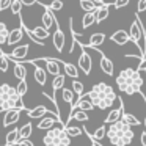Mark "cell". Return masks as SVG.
<instances>
[{
  "instance_id": "cell-28",
  "label": "cell",
  "mask_w": 146,
  "mask_h": 146,
  "mask_svg": "<svg viewBox=\"0 0 146 146\" xmlns=\"http://www.w3.org/2000/svg\"><path fill=\"white\" fill-rule=\"evenodd\" d=\"M121 121L123 123H126L129 127H133V126H140V121L137 119L133 115H130V113H123V116H121Z\"/></svg>"
},
{
  "instance_id": "cell-5",
  "label": "cell",
  "mask_w": 146,
  "mask_h": 146,
  "mask_svg": "<svg viewBox=\"0 0 146 146\" xmlns=\"http://www.w3.org/2000/svg\"><path fill=\"white\" fill-rule=\"evenodd\" d=\"M42 143H44V146H69L71 138L64 132V126L60 124V126H54L46 132Z\"/></svg>"
},
{
  "instance_id": "cell-46",
  "label": "cell",
  "mask_w": 146,
  "mask_h": 146,
  "mask_svg": "<svg viewBox=\"0 0 146 146\" xmlns=\"http://www.w3.org/2000/svg\"><path fill=\"white\" fill-rule=\"evenodd\" d=\"M91 146H101V145H99L98 141H93V140H91Z\"/></svg>"
},
{
  "instance_id": "cell-38",
  "label": "cell",
  "mask_w": 146,
  "mask_h": 146,
  "mask_svg": "<svg viewBox=\"0 0 146 146\" xmlns=\"http://www.w3.org/2000/svg\"><path fill=\"white\" fill-rule=\"evenodd\" d=\"M47 8L52 11V13H55V11H60L61 8H63V2H61V0H54L50 5H47Z\"/></svg>"
},
{
  "instance_id": "cell-20",
  "label": "cell",
  "mask_w": 146,
  "mask_h": 146,
  "mask_svg": "<svg viewBox=\"0 0 146 146\" xmlns=\"http://www.w3.org/2000/svg\"><path fill=\"white\" fill-rule=\"evenodd\" d=\"M108 13H110V8H108V5L105 3L104 7L98 8V10L94 11V17H96V24H101L104 22L105 19L108 17Z\"/></svg>"
},
{
  "instance_id": "cell-13",
  "label": "cell",
  "mask_w": 146,
  "mask_h": 146,
  "mask_svg": "<svg viewBox=\"0 0 146 146\" xmlns=\"http://www.w3.org/2000/svg\"><path fill=\"white\" fill-rule=\"evenodd\" d=\"M41 22H42V29L47 30V32L55 25V22H57L55 13H52V11L49 10L47 7H46V11H44V14H42V17H41Z\"/></svg>"
},
{
  "instance_id": "cell-7",
  "label": "cell",
  "mask_w": 146,
  "mask_h": 146,
  "mask_svg": "<svg viewBox=\"0 0 146 146\" xmlns=\"http://www.w3.org/2000/svg\"><path fill=\"white\" fill-rule=\"evenodd\" d=\"M30 46L29 44H22V46H16L10 54L7 55V58L13 63H24L27 60V55H29Z\"/></svg>"
},
{
  "instance_id": "cell-3",
  "label": "cell",
  "mask_w": 146,
  "mask_h": 146,
  "mask_svg": "<svg viewBox=\"0 0 146 146\" xmlns=\"http://www.w3.org/2000/svg\"><path fill=\"white\" fill-rule=\"evenodd\" d=\"M105 135L108 137V140H110V143L113 146H129L133 141L135 133H133L132 127H129L126 123L116 121V123L110 124L107 127Z\"/></svg>"
},
{
  "instance_id": "cell-15",
  "label": "cell",
  "mask_w": 146,
  "mask_h": 146,
  "mask_svg": "<svg viewBox=\"0 0 146 146\" xmlns=\"http://www.w3.org/2000/svg\"><path fill=\"white\" fill-rule=\"evenodd\" d=\"M104 41H105V35H104V33H94V35L90 36L88 42H85V44H79V46H83V47H86V49H88V47L96 49L98 46L104 44Z\"/></svg>"
},
{
  "instance_id": "cell-9",
  "label": "cell",
  "mask_w": 146,
  "mask_h": 146,
  "mask_svg": "<svg viewBox=\"0 0 146 146\" xmlns=\"http://www.w3.org/2000/svg\"><path fill=\"white\" fill-rule=\"evenodd\" d=\"M55 32H54V36H52V42H54V47L55 50L58 52V54H61L64 49V42H66V36H64L63 30L60 29V25H58V21L55 22Z\"/></svg>"
},
{
  "instance_id": "cell-10",
  "label": "cell",
  "mask_w": 146,
  "mask_h": 146,
  "mask_svg": "<svg viewBox=\"0 0 146 146\" xmlns=\"http://www.w3.org/2000/svg\"><path fill=\"white\" fill-rule=\"evenodd\" d=\"M76 110H80V111H85V113H86V111H90V110L93 111V110H94V107H93V104L88 101L86 94H82V96H80V98L72 104V110H71V115H72Z\"/></svg>"
},
{
  "instance_id": "cell-12",
  "label": "cell",
  "mask_w": 146,
  "mask_h": 146,
  "mask_svg": "<svg viewBox=\"0 0 146 146\" xmlns=\"http://www.w3.org/2000/svg\"><path fill=\"white\" fill-rule=\"evenodd\" d=\"M116 101L119 102V107L118 108H115V110H111L110 113L107 115V118H105V123L107 124H113V123H116V121H121V116H123V113H124V105H123V99L118 96L116 98Z\"/></svg>"
},
{
  "instance_id": "cell-22",
  "label": "cell",
  "mask_w": 146,
  "mask_h": 146,
  "mask_svg": "<svg viewBox=\"0 0 146 146\" xmlns=\"http://www.w3.org/2000/svg\"><path fill=\"white\" fill-rule=\"evenodd\" d=\"M47 113H49V110L44 105H38V107H35L33 110H27L29 118H44Z\"/></svg>"
},
{
  "instance_id": "cell-31",
  "label": "cell",
  "mask_w": 146,
  "mask_h": 146,
  "mask_svg": "<svg viewBox=\"0 0 146 146\" xmlns=\"http://www.w3.org/2000/svg\"><path fill=\"white\" fill-rule=\"evenodd\" d=\"M93 24H96L94 13H85V16H83V19H82V27L83 29H88V27H91Z\"/></svg>"
},
{
  "instance_id": "cell-40",
  "label": "cell",
  "mask_w": 146,
  "mask_h": 146,
  "mask_svg": "<svg viewBox=\"0 0 146 146\" xmlns=\"http://www.w3.org/2000/svg\"><path fill=\"white\" fill-rule=\"evenodd\" d=\"M137 11H138V13L146 11V0H138V3H137ZM138 13H137V14H138Z\"/></svg>"
},
{
  "instance_id": "cell-11",
  "label": "cell",
  "mask_w": 146,
  "mask_h": 146,
  "mask_svg": "<svg viewBox=\"0 0 146 146\" xmlns=\"http://www.w3.org/2000/svg\"><path fill=\"white\" fill-rule=\"evenodd\" d=\"M79 68L83 71V72L88 76L90 72H91V68H93V60L91 57H90V54L85 50V49H82V52H80V57H79Z\"/></svg>"
},
{
  "instance_id": "cell-30",
  "label": "cell",
  "mask_w": 146,
  "mask_h": 146,
  "mask_svg": "<svg viewBox=\"0 0 146 146\" xmlns=\"http://www.w3.org/2000/svg\"><path fill=\"white\" fill-rule=\"evenodd\" d=\"M8 33H10V30H8L7 25L0 21V47H3V44H7Z\"/></svg>"
},
{
  "instance_id": "cell-27",
  "label": "cell",
  "mask_w": 146,
  "mask_h": 146,
  "mask_svg": "<svg viewBox=\"0 0 146 146\" xmlns=\"http://www.w3.org/2000/svg\"><path fill=\"white\" fill-rule=\"evenodd\" d=\"M64 82H66V77H64L63 74L54 77V80H52V90H54V91L63 90V88H64Z\"/></svg>"
},
{
  "instance_id": "cell-6",
  "label": "cell",
  "mask_w": 146,
  "mask_h": 146,
  "mask_svg": "<svg viewBox=\"0 0 146 146\" xmlns=\"http://www.w3.org/2000/svg\"><path fill=\"white\" fill-rule=\"evenodd\" d=\"M143 29H145V25H143L141 19L138 17V14H135V21L132 22L130 30H129V41L135 42L137 47H138L140 50H141V54L145 55V41H143L145 36H143Z\"/></svg>"
},
{
  "instance_id": "cell-47",
  "label": "cell",
  "mask_w": 146,
  "mask_h": 146,
  "mask_svg": "<svg viewBox=\"0 0 146 146\" xmlns=\"http://www.w3.org/2000/svg\"><path fill=\"white\" fill-rule=\"evenodd\" d=\"M145 127H146V118H145Z\"/></svg>"
},
{
  "instance_id": "cell-50",
  "label": "cell",
  "mask_w": 146,
  "mask_h": 146,
  "mask_svg": "<svg viewBox=\"0 0 146 146\" xmlns=\"http://www.w3.org/2000/svg\"><path fill=\"white\" fill-rule=\"evenodd\" d=\"M14 146H16V145H14Z\"/></svg>"
},
{
  "instance_id": "cell-41",
  "label": "cell",
  "mask_w": 146,
  "mask_h": 146,
  "mask_svg": "<svg viewBox=\"0 0 146 146\" xmlns=\"http://www.w3.org/2000/svg\"><path fill=\"white\" fill-rule=\"evenodd\" d=\"M10 5H11V0H0V13L5 11V10H8Z\"/></svg>"
},
{
  "instance_id": "cell-4",
  "label": "cell",
  "mask_w": 146,
  "mask_h": 146,
  "mask_svg": "<svg viewBox=\"0 0 146 146\" xmlns=\"http://www.w3.org/2000/svg\"><path fill=\"white\" fill-rule=\"evenodd\" d=\"M8 111V110H25L27 107L24 104V101L19 98V94L16 93V88L8 83L0 85V111Z\"/></svg>"
},
{
  "instance_id": "cell-33",
  "label": "cell",
  "mask_w": 146,
  "mask_h": 146,
  "mask_svg": "<svg viewBox=\"0 0 146 146\" xmlns=\"http://www.w3.org/2000/svg\"><path fill=\"white\" fill-rule=\"evenodd\" d=\"M71 91L74 93V94H77L80 98L82 94H85V88H83V83L80 82V80H72V90Z\"/></svg>"
},
{
  "instance_id": "cell-35",
  "label": "cell",
  "mask_w": 146,
  "mask_h": 146,
  "mask_svg": "<svg viewBox=\"0 0 146 146\" xmlns=\"http://www.w3.org/2000/svg\"><path fill=\"white\" fill-rule=\"evenodd\" d=\"M8 68H10V60L5 54H0V72H7Z\"/></svg>"
},
{
  "instance_id": "cell-34",
  "label": "cell",
  "mask_w": 146,
  "mask_h": 146,
  "mask_svg": "<svg viewBox=\"0 0 146 146\" xmlns=\"http://www.w3.org/2000/svg\"><path fill=\"white\" fill-rule=\"evenodd\" d=\"M16 93L19 94V98L22 99L24 96L29 93V85H27V82L25 80H21L19 83H17V86H16Z\"/></svg>"
},
{
  "instance_id": "cell-45",
  "label": "cell",
  "mask_w": 146,
  "mask_h": 146,
  "mask_svg": "<svg viewBox=\"0 0 146 146\" xmlns=\"http://www.w3.org/2000/svg\"><path fill=\"white\" fill-rule=\"evenodd\" d=\"M91 2H93V3H94L98 8H101V7H104V5H105L104 0H91Z\"/></svg>"
},
{
  "instance_id": "cell-42",
  "label": "cell",
  "mask_w": 146,
  "mask_h": 146,
  "mask_svg": "<svg viewBox=\"0 0 146 146\" xmlns=\"http://www.w3.org/2000/svg\"><path fill=\"white\" fill-rule=\"evenodd\" d=\"M16 146H35V145L30 141V138H27V140H19V141L16 143Z\"/></svg>"
},
{
  "instance_id": "cell-36",
  "label": "cell",
  "mask_w": 146,
  "mask_h": 146,
  "mask_svg": "<svg viewBox=\"0 0 146 146\" xmlns=\"http://www.w3.org/2000/svg\"><path fill=\"white\" fill-rule=\"evenodd\" d=\"M61 96H63V101L68 102V104H74V93L68 88H63L61 91Z\"/></svg>"
},
{
  "instance_id": "cell-48",
  "label": "cell",
  "mask_w": 146,
  "mask_h": 146,
  "mask_svg": "<svg viewBox=\"0 0 146 146\" xmlns=\"http://www.w3.org/2000/svg\"><path fill=\"white\" fill-rule=\"evenodd\" d=\"M143 99H145V102H146V98H143Z\"/></svg>"
},
{
  "instance_id": "cell-26",
  "label": "cell",
  "mask_w": 146,
  "mask_h": 146,
  "mask_svg": "<svg viewBox=\"0 0 146 146\" xmlns=\"http://www.w3.org/2000/svg\"><path fill=\"white\" fill-rule=\"evenodd\" d=\"M32 132H33V126H32V123L24 124V126L19 129V140H27V138H30Z\"/></svg>"
},
{
  "instance_id": "cell-17",
  "label": "cell",
  "mask_w": 146,
  "mask_h": 146,
  "mask_svg": "<svg viewBox=\"0 0 146 146\" xmlns=\"http://www.w3.org/2000/svg\"><path fill=\"white\" fill-rule=\"evenodd\" d=\"M110 39L118 46H124V44L129 42V33H127L126 30H116V32L110 36Z\"/></svg>"
},
{
  "instance_id": "cell-2",
  "label": "cell",
  "mask_w": 146,
  "mask_h": 146,
  "mask_svg": "<svg viewBox=\"0 0 146 146\" xmlns=\"http://www.w3.org/2000/svg\"><path fill=\"white\" fill-rule=\"evenodd\" d=\"M116 85L119 88V91L126 93V94H135L141 90L143 86V77L140 74L138 69L133 68H126L123 69L116 77Z\"/></svg>"
},
{
  "instance_id": "cell-19",
  "label": "cell",
  "mask_w": 146,
  "mask_h": 146,
  "mask_svg": "<svg viewBox=\"0 0 146 146\" xmlns=\"http://www.w3.org/2000/svg\"><path fill=\"white\" fill-rule=\"evenodd\" d=\"M55 123H61L60 118H42L38 123V129L39 130H49L55 126Z\"/></svg>"
},
{
  "instance_id": "cell-21",
  "label": "cell",
  "mask_w": 146,
  "mask_h": 146,
  "mask_svg": "<svg viewBox=\"0 0 146 146\" xmlns=\"http://www.w3.org/2000/svg\"><path fill=\"white\" fill-rule=\"evenodd\" d=\"M63 69H64V77H71V79H77L79 77V69H77V66L76 64H72V63H66L64 61L63 64Z\"/></svg>"
},
{
  "instance_id": "cell-1",
  "label": "cell",
  "mask_w": 146,
  "mask_h": 146,
  "mask_svg": "<svg viewBox=\"0 0 146 146\" xmlns=\"http://www.w3.org/2000/svg\"><path fill=\"white\" fill-rule=\"evenodd\" d=\"M86 98L93 104V107H98L101 110H107V108H110L113 105V102L116 101L118 96L110 85L101 82V83H96L94 86H91V90L86 93Z\"/></svg>"
},
{
  "instance_id": "cell-23",
  "label": "cell",
  "mask_w": 146,
  "mask_h": 146,
  "mask_svg": "<svg viewBox=\"0 0 146 146\" xmlns=\"http://www.w3.org/2000/svg\"><path fill=\"white\" fill-rule=\"evenodd\" d=\"M19 141V129H13L5 137V146H14Z\"/></svg>"
},
{
  "instance_id": "cell-49",
  "label": "cell",
  "mask_w": 146,
  "mask_h": 146,
  "mask_svg": "<svg viewBox=\"0 0 146 146\" xmlns=\"http://www.w3.org/2000/svg\"><path fill=\"white\" fill-rule=\"evenodd\" d=\"M145 72H146V68H145Z\"/></svg>"
},
{
  "instance_id": "cell-32",
  "label": "cell",
  "mask_w": 146,
  "mask_h": 146,
  "mask_svg": "<svg viewBox=\"0 0 146 146\" xmlns=\"http://www.w3.org/2000/svg\"><path fill=\"white\" fill-rule=\"evenodd\" d=\"M79 3H80V7H82V10H85L86 13H94V11L98 10V7L93 3L91 0H79Z\"/></svg>"
},
{
  "instance_id": "cell-43",
  "label": "cell",
  "mask_w": 146,
  "mask_h": 146,
  "mask_svg": "<svg viewBox=\"0 0 146 146\" xmlns=\"http://www.w3.org/2000/svg\"><path fill=\"white\" fill-rule=\"evenodd\" d=\"M21 3H22V7H32V5L38 3V0H21Z\"/></svg>"
},
{
  "instance_id": "cell-24",
  "label": "cell",
  "mask_w": 146,
  "mask_h": 146,
  "mask_svg": "<svg viewBox=\"0 0 146 146\" xmlns=\"http://www.w3.org/2000/svg\"><path fill=\"white\" fill-rule=\"evenodd\" d=\"M33 76H35V80L39 83L41 86L46 85V80H47V74H46V71L42 69V68H38L35 66V72H33Z\"/></svg>"
},
{
  "instance_id": "cell-16",
  "label": "cell",
  "mask_w": 146,
  "mask_h": 146,
  "mask_svg": "<svg viewBox=\"0 0 146 146\" xmlns=\"http://www.w3.org/2000/svg\"><path fill=\"white\" fill-rule=\"evenodd\" d=\"M21 111L22 110H8L5 111V116H3V127H8L11 124H16L21 118Z\"/></svg>"
},
{
  "instance_id": "cell-25",
  "label": "cell",
  "mask_w": 146,
  "mask_h": 146,
  "mask_svg": "<svg viewBox=\"0 0 146 146\" xmlns=\"http://www.w3.org/2000/svg\"><path fill=\"white\" fill-rule=\"evenodd\" d=\"M13 71H14V77H16V79L25 80V77H27V69H25V66H24V63H14Z\"/></svg>"
},
{
  "instance_id": "cell-29",
  "label": "cell",
  "mask_w": 146,
  "mask_h": 146,
  "mask_svg": "<svg viewBox=\"0 0 146 146\" xmlns=\"http://www.w3.org/2000/svg\"><path fill=\"white\" fill-rule=\"evenodd\" d=\"M64 132H66V135L69 137H80L83 133V130H82V127H79V126H68V127H64Z\"/></svg>"
},
{
  "instance_id": "cell-14",
  "label": "cell",
  "mask_w": 146,
  "mask_h": 146,
  "mask_svg": "<svg viewBox=\"0 0 146 146\" xmlns=\"http://www.w3.org/2000/svg\"><path fill=\"white\" fill-rule=\"evenodd\" d=\"M98 54L101 55V69H102V72L111 77V76L115 74V66H113V61H111L108 57H105V55L102 54V52H99V50H98Z\"/></svg>"
},
{
  "instance_id": "cell-39",
  "label": "cell",
  "mask_w": 146,
  "mask_h": 146,
  "mask_svg": "<svg viewBox=\"0 0 146 146\" xmlns=\"http://www.w3.org/2000/svg\"><path fill=\"white\" fill-rule=\"evenodd\" d=\"M126 5H129V0H115L113 7L116 8V10H119V8L126 7Z\"/></svg>"
},
{
  "instance_id": "cell-44",
  "label": "cell",
  "mask_w": 146,
  "mask_h": 146,
  "mask_svg": "<svg viewBox=\"0 0 146 146\" xmlns=\"http://www.w3.org/2000/svg\"><path fill=\"white\" fill-rule=\"evenodd\" d=\"M140 143H141V146H146V130L141 132V135H140Z\"/></svg>"
},
{
  "instance_id": "cell-37",
  "label": "cell",
  "mask_w": 146,
  "mask_h": 146,
  "mask_svg": "<svg viewBox=\"0 0 146 146\" xmlns=\"http://www.w3.org/2000/svg\"><path fill=\"white\" fill-rule=\"evenodd\" d=\"M10 10H11V13H13V14H21V10H22V3H21V0H11Z\"/></svg>"
},
{
  "instance_id": "cell-18",
  "label": "cell",
  "mask_w": 146,
  "mask_h": 146,
  "mask_svg": "<svg viewBox=\"0 0 146 146\" xmlns=\"http://www.w3.org/2000/svg\"><path fill=\"white\" fill-rule=\"evenodd\" d=\"M22 36H24V30L21 29H14V30H11L10 33H8V39H7V44L8 46H14L16 42H19L21 39H22Z\"/></svg>"
},
{
  "instance_id": "cell-8",
  "label": "cell",
  "mask_w": 146,
  "mask_h": 146,
  "mask_svg": "<svg viewBox=\"0 0 146 146\" xmlns=\"http://www.w3.org/2000/svg\"><path fill=\"white\" fill-rule=\"evenodd\" d=\"M44 60V71H46V74H50L52 77H57V76H60V71H61V64L64 63V61H61V60H58V58H47V57H44L42 58Z\"/></svg>"
}]
</instances>
